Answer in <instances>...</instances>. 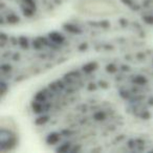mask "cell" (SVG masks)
<instances>
[{
    "mask_svg": "<svg viewBox=\"0 0 153 153\" xmlns=\"http://www.w3.org/2000/svg\"><path fill=\"white\" fill-rule=\"evenodd\" d=\"M41 94H42V92H41ZM41 94H39L38 98H37V99H38V102H36V108L38 109V110H36V111L39 113V114H40V106H41V104H40ZM40 115H41V114H40ZM39 120H40V119H39ZM40 123H41V120H40ZM41 124H42V123H41ZM42 127H43V126H42ZM63 131H64V130H63ZM61 132H62V131H61ZM59 133H60V132H59ZM59 133H57V134H59ZM57 134H53V135H51V134H47V135H46V137H47V138H49V143H51V144H53V138H55V136L57 135Z\"/></svg>",
    "mask_w": 153,
    "mask_h": 153,
    "instance_id": "cell-1",
    "label": "cell"
}]
</instances>
